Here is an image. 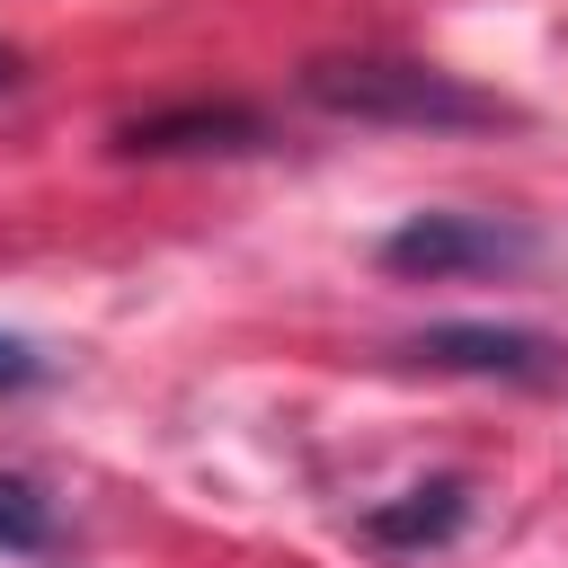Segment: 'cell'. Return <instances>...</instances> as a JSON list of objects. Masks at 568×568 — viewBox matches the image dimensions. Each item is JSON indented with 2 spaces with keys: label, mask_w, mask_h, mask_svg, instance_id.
I'll return each instance as SVG.
<instances>
[{
  "label": "cell",
  "mask_w": 568,
  "mask_h": 568,
  "mask_svg": "<svg viewBox=\"0 0 568 568\" xmlns=\"http://www.w3.org/2000/svg\"><path fill=\"white\" fill-rule=\"evenodd\" d=\"M18 80H27V71H18V53L0 44V89H18Z\"/></svg>",
  "instance_id": "ba28073f"
},
{
  "label": "cell",
  "mask_w": 568,
  "mask_h": 568,
  "mask_svg": "<svg viewBox=\"0 0 568 568\" xmlns=\"http://www.w3.org/2000/svg\"><path fill=\"white\" fill-rule=\"evenodd\" d=\"M302 98L337 124H408V133H479V124H515L506 98L470 89L462 71L435 62H399V53H320L302 71Z\"/></svg>",
  "instance_id": "6da1fadb"
},
{
  "label": "cell",
  "mask_w": 568,
  "mask_h": 568,
  "mask_svg": "<svg viewBox=\"0 0 568 568\" xmlns=\"http://www.w3.org/2000/svg\"><path fill=\"white\" fill-rule=\"evenodd\" d=\"M115 151L124 160H178V151H266V115L257 106H151L133 124H115Z\"/></svg>",
  "instance_id": "277c9868"
},
{
  "label": "cell",
  "mask_w": 568,
  "mask_h": 568,
  "mask_svg": "<svg viewBox=\"0 0 568 568\" xmlns=\"http://www.w3.org/2000/svg\"><path fill=\"white\" fill-rule=\"evenodd\" d=\"M36 373H44V355H36L27 337H0V390H27Z\"/></svg>",
  "instance_id": "52a82bcc"
},
{
  "label": "cell",
  "mask_w": 568,
  "mask_h": 568,
  "mask_svg": "<svg viewBox=\"0 0 568 568\" xmlns=\"http://www.w3.org/2000/svg\"><path fill=\"white\" fill-rule=\"evenodd\" d=\"M53 541V497L18 470H0V550H44Z\"/></svg>",
  "instance_id": "8992f818"
},
{
  "label": "cell",
  "mask_w": 568,
  "mask_h": 568,
  "mask_svg": "<svg viewBox=\"0 0 568 568\" xmlns=\"http://www.w3.org/2000/svg\"><path fill=\"white\" fill-rule=\"evenodd\" d=\"M417 355L426 364H444V373H479V382H568V346L559 337H541V328H488V320H444V328H426L417 337Z\"/></svg>",
  "instance_id": "3957f363"
},
{
  "label": "cell",
  "mask_w": 568,
  "mask_h": 568,
  "mask_svg": "<svg viewBox=\"0 0 568 568\" xmlns=\"http://www.w3.org/2000/svg\"><path fill=\"white\" fill-rule=\"evenodd\" d=\"M532 257H541V240L524 222H506V213H417V222H399L382 240V266L390 275H426V284H444V275H515Z\"/></svg>",
  "instance_id": "7a4b0ae2"
},
{
  "label": "cell",
  "mask_w": 568,
  "mask_h": 568,
  "mask_svg": "<svg viewBox=\"0 0 568 568\" xmlns=\"http://www.w3.org/2000/svg\"><path fill=\"white\" fill-rule=\"evenodd\" d=\"M462 515H470V488L462 479H426V488L373 506L364 515V541H382V550H435V541L462 532Z\"/></svg>",
  "instance_id": "5b68a950"
}]
</instances>
